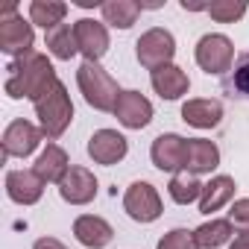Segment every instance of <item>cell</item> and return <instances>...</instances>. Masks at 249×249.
<instances>
[{
    "label": "cell",
    "instance_id": "24",
    "mask_svg": "<svg viewBox=\"0 0 249 249\" xmlns=\"http://www.w3.org/2000/svg\"><path fill=\"white\" fill-rule=\"evenodd\" d=\"M65 15H68V3H62V0H33L30 3V21L44 27L47 33L65 24Z\"/></svg>",
    "mask_w": 249,
    "mask_h": 249
},
{
    "label": "cell",
    "instance_id": "21",
    "mask_svg": "<svg viewBox=\"0 0 249 249\" xmlns=\"http://www.w3.org/2000/svg\"><path fill=\"white\" fill-rule=\"evenodd\" d=\"M223 94L231 100H249V50H243L231 71L223 76Z\"/></svg>",
    "mask_w": 249,
    "mask_h": 249
},
{
    "label": "cell",
    "instance_id": "14",
    "mask_svg": "<svg viewBox=\"0 0 249 249\" xmlns=\"http://www.w3.org/2000/svg\"><path fill=\"white\" fill-rule=\"evenodd\" d=\"M6 194L18 205H36L44 194V179L36 170H9L6 173Z\"/></svg>",
    "mask_w": 249,
    "mask_h": 249
},
{
    "label": "cell",
    "instance_id": "3",
    "mask_svg": "<svg viewBox=\"0 0 249 249\" xmlns=\"http://www.w3.org/2000/svg\"><path fill=\"white\" fill-rule=\"evenodd\" d=\"M36 114H38V123H41V132L47 138H59L73 120V103H71L68 88L59 82L47 97H41L36 103Z\"/></svg>",
    "mask_w": 249,
    "mask_h": 249
},
{
    "label": "cell",
    "instance_id": "30",
    "mask_svg": "<svg viewBox=\"0 0 249 249\" xmlns=\"http://www.w3.org/2000/svg\"><path fill=\"white\" fill-rule=\"evenodd\" d=\"M33 249H68V246L62 240H56V237H38L33 243Z\"/></svg>",
    "mask_w": 249,
    "mask_h": 249
},
{
    "label": "cell",
    "instance_id": "23",
    "mask_svg": "<svg viewBox=\"0 0 249 249\" xmlns=\"http://www.w3.org/2000/svg\"><path fill=\"white\" fill-rule=\"evenodd\" d=\"M44 44H47V50H50L56 59H62V62H71V59L79 53L76 33H73V27H71V24H59V27H53V30L47 33Z\"/></svg>",
    "mask_w": 249,
    "mask_h": 249
},
{
    "label": "cell",
    "instance_id": "10",
    "mask_svg": "<svg viewBox=\"0 0 249 249\" xmlns=\"http://www.w3.org/2000/svg\"><path fill=\"white\" fill-rule=\"evenodd\" d=\"M114 117L126 129H144L153 120V103L141 91H123L117 106H114Z\"/></svg>",
    "mask_w": 249,
    "mask_h": 249
},
{
    "label": "cell",
    "instance_id": "19",
    "mask_svg": "<svg viewBox=\"0 0 249 249\" xmlns=\"http://www.w3.org/2000/svg\"><path fill=\"white\" fill-rule=\"evenodd\" d=\"M44 182H62L65 179V173L71 170V164H68V153L59 147V144H47L44 147V153L38 156V161H36V167H33Z\"/></svg>",
    "mask_w": 249,
    "mask_h": 249
},
{
    "label": "cell",
    "instance_id": "6",
    "mask_svg": "<svg viewBox=\"0 0 249 249\" xmlns=\"http://www.w3.org/2000/svg\"><path fill=\"white\" fill-rule=\"evenodd\" d=\"M196 65L205 73H229L234 65V47L226 36L208 33L196 41Z\"/></svg>",
    "mask_w": 249,
    "mask_h": 249
},
{
    "label": "cell",
    "instance_id": "28",
    "mask_svg": "<svg viewBox=\"0 0 249 249\" xmlns=\"http://www.w3.org/2000/svg\"><path fill=\"white\" fill-rule=\"evenodd\" d=\"M156 249H199V243H196L194 231H188V229H173V231H167V234L159 240Z\"/></svg>",
    "mask_w": 249,
    "mask_h": 249
},
{
    "label": "cell",
    "instance_id": "25",
    "mask_svg": "<svg viewBox=\"0 0 249 249\" xmlns=\"http://www.w3.org/2000/svg\"><path fill=\"white\" fill-rule=\"evenodd\" d=\"M202 188H205V185H199V179H196L194 173H188V170L173 173V179H170V185H167L170 199L179 202V205H191L194 199H199V196H202Z\"/></svg>",
    "mask_w": 249,
    "mask_h": 249
},
{
    "label": "cell",
    "instance_id": "11",
    "mask_svg": "<svg viewBox=\"0 0 249 249\" xmlns=\"http://www.w3.org/2000/svg\"><path fill=\"white\" fill-rule=\"evenodd\" d=\"M126 153H129L126 138H123L120 132H114V129H100V132H94L91 141H88V156H91L97 164H106V167L123 161V159H126Z\"/></svg>",
    "mask_w": 249,
    "mask_h": 249
},
{
    "label": "cell",
    "instance_id": "2",
    "mask_svg": "<svg viewBox=\"0 0 249 249\" xmlns=\"http://www.w3.org/2000/svg\"><path fill=\"white\" fill-rule=\"evenodd\" d=\"M76 82H79V91H82L85 103L94 106L97 111H114V106L123 94L117 88V82L100 68V62H82L79 71H76Z\"/></svg>",
    "mask_w": 249,
    "mask_h": 249
},
{
    "label": "cell",
    "instance_id": "26",
    "mask_svg": "<svg viewBox=\"0 0 249 249\" xmlns=\"http://www.w3.org/2000/svg\"><path fill=\"white\" fill-rule=\"evenodd\" d=\"M231 229H234V226H231L229 220H208V223H202V226L194 231V237H196V243H199L202 249H217V246L229 243Z\"/></svg>",
    "mask_w": 249,
    "mask_h": 249
},
{
    "label": "cell",
    "instance_id": "20",
    "mask_svg": "<svg viewBox=\"0 0 249 249\" xmlns=\"http://www.w3.org/2000/svg\"><path fill=\"white\" fill-rule=\"evenodd\" d=\"M231 196H234V179H231V176H214V179L202 188L199 211H202V214H211V211L223 208Z\"/></svg>",
    "mask_w": 249,
    "mask_h": 249
},
{
    "label": "cell",
    "instance_id": "16",
    "mask_svg": "<svg viewBox=\"0 0 249 249\" xmlns=\"http://www.w3.org/2000/svg\"><path fill=\"white\" fill-rule=\"evenodd\" d=\"M73 234H76V240H79L82 246H88V249H103V246L111 243L114 229H111L103 217L82 214V217H76V223H73Z\"/></svg>",
    "mask_w": 249,
    "mask_h": 249
},
{
    "label": "cell",
    "instance_id": "31",
    "mask_svg": "<svg viewBox=\"0 0 249 249\" xmlns=\"http://www.w3.org/2000/svg\"><path fill=\"white\" fill-rule=\"evenodd\" d=\"M229 249H249V234H237L234 243H231Z\"/></svg>",
    "mask_w": 249,
    "mask_h": 249
},
{
    "label": "cell",
    "instance_id": "4",
    "mask_svg": "<svg viewBox=\"0 0 249 249\" xmlns=\"http://www.w3.org/2000/svg\"><path fill=\"white\" fill-rule=\"evenodd\" d=\"M33 24L18 15L15 3H6L0 9V50L9 56H24L33 50Z\"/></svg>",
    "mask_w": 249,
    "mask_h": 249
},
{
    "label": "cell",
    "instance_id": "17",
    "mask_svg": "<svg viewBox=\"0 0 249 249\" xmlns=\"http://www.w3.org/2000/svg\"><path fill=\"white\" fill-rule=\"evenodd\" d=\"M150 82H153V88H156V94H159L161 100H179V97L191 88L188 73H185L182 68H176V65H164V68L153 71Z\"/></svg>",
    "mask_w": 249,
    "mask_h": 249
},
{
    "label": "cell",
    "instance_id": "1",
    "mask_svg": "<svg viewBox=\"0 0 249 249\" xmlns=\"http://www.w3.org/2000/svg\"><path fill=\"white\" fill-rule=\"evenodd\" d=\"M59 85L53 65L47 62V56L30 50L24 56H18L9 65V76H6V94L12 100H33L38 103L41 97H47L53 88Z\"/></svg>",
    "mask_w": 249,
    "mask_h": 249
},
{
    "label": "cell",
    "instance_id": "15",
    "mask_svg": "<svg viewBox=\"0 0 249 249\" xmlns=\"http://www.w3.org/2000/svg\"><path fill=\"white\" fill-rule=\"evenodd\" d=\"M220 164V150L214 141H205V138H188V147H185V170L188 173H211L214 167Z\"/></svg>",
    "mask_w": 249,
    "mask_h": 249
},
{
    "label": "cell",
    "instance_id": "8",
    "mask_svg": "<svg viewBox=\"0 0 249 249\" xmlns=\"http://www.w3.org/2000/svg\"><path fill=\"white\" fill-rule=\"evenodd\" d=\"M41 138H44V132L38 126H33L30 120H12L3 132V156L6 159H27L41 144Z\"/></svg>",
    "mask_w": 249,
    "mask_h": 249
},
{
    "label": "cell",
    "instance_id": "12",
    "mask_svg": "<svg viewBox=\"0 0 249 249\" xmlns=\"http://www.w3.org/2000/svg\"><path fill=\"white\" fill-rule=\"evenodd\" d=\"M73 33H76V44H79V53L85 56V62H100L108 50V30L100 24V21H91V18H82L73 24Z\"/></svg>",
    "mask_w": 249,
    "mask_h": 249
},
{
    "label": "cell",
    "instance_id": "7",
    "mask_svg": "<svg viewBox=\"0 0 249 249\" xmlns=\"http://www.w3.org/2000/svg\"><path fill=\"white\" fill-rule=\"evenodd\" d=\"M123 208L138 223H153L161 217V196L150 182H132L126 196H123Z\"/></svg>",
    "mask_w": 249,
    "mask_h": 249
},
{
    "label": "cell",
    "instance_id": "5",
    "mask_svg": "<svg viewBox=\"0 0 249 249\" xmlns=\"http://www.w3.org/2000/svg\"><path fill=\"white\" fill-rule=\"evenodd\" d=\"M135 53H138V62L150 71H159L164 65H173V56H176V38L161 30V27H153L147 30L138 44H135Z\"/></svg>",
    "mask_w": 249,
    "mask_h": 249
},
{
    "label": "cell",
    "instance_id": "13",
    "mask_svg": "<svg viewBox=\"0 0 249 249\" xmlns=\"http://www.w3.org/2000/svg\"><path fill=\"white\" fill-rule=\"evenodd\" d=\"M59 194L71 205H88L97 196V179L88 167H71L59 182Z\"/></svg>",
    "mask_w": 249,
    "mask_h": 249
},
{
    "label": "cell",
    "instance_id": "22",
    "mask_svg": "<svg viewBox=\"0 0 249 249\" xmlns=\"http://www.w3.org/2000/svg\"><path fill=\"white\" fill-rule=\"evenodd\" d=\"M141 12H144V3H135V0H108V3H103L106 24L120 27V30H129Z\"/></svg>",
    "mask_w": 249,
    "mask_h": 249
},
{
    "label": "cell",
    "instance_id": "18",
    "mask_svg": "<svg viewBox=\"0 0 249 249\" xmlns=\"http://www.w3.org/2000/svg\"><path fill=\"white\" fill-rule=\"evenodd\" d=\"M223 117L220 100H188L182 106V120L196 129H214Z\"/></svg>",
    "mask_w": 249,
    "mask_h": 249
},
{
    "label": "cell",
    "instance_id": "9",
    "mask_svg": "<svg viewBox=\"0 0 249 249\" xmlns=\"http://www.w3.org/2000/svg\"><path fill=\"white\" fill-rule=\"evenodd\" d=\"M185 147H188V141L182 135L167 132V135H159L153 141L150 159L161 173H179V170H185Z\"/></svg>",
    "mask_w": 249,
    "mask_h": 249
},
{
    "label": "cell",
    "instance_id": "29",
    "mask_svg": "<svg viewBox=\"0 0 249 249\" xmlns=\"http://www.w3.org/2000/svg\"><path fill=\"white\" fill-rule=\"evenodd\" d=\"M229 223L240 231V234H249V199H237L229 211Z\"/></svg>",
    "mask_w": 249,
    "mask_h": 249
},
{
    "label": "cell",
    "instance_id": "27",
    "mask_svg": "<svg viewBox=\"0 0 249 249\" xmlns=\"http://www.w3.org/2000/svg\"><path fill=\"white\" fill-rule=\"evenodd\" d=\"M208 15L220 24H234L246 15V0H214L208 3Z\"/></svg>",
    "mask_w": 249,
    "mask_h": 249
}]
</instances>
